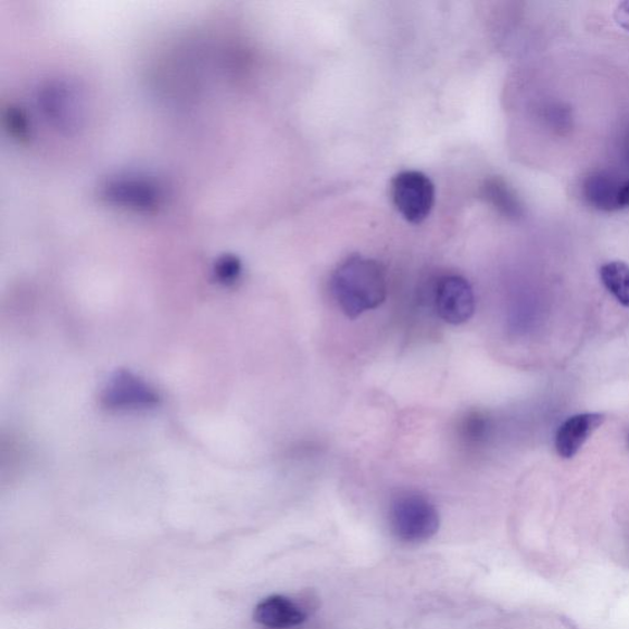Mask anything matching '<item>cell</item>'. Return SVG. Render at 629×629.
<instances>
[{
  "label": "cell",
  "mask_w": 629,
  "mask_h": 629,
  "mask_svg": "<svg viewBox=\"0 0 629 629\" xmlns=\"http://www.w3.org/2000/svg\"><path fill=\"white\" fill-rule=\"evenodd\" d=\"M306 614L292 599L272 595L261 601L253 612V619L271 629H289L306 621Z\"/></svg>",
  "instance_id": "cell-7"
},
{
  "label": "cell",
  "mask_w": 629,
  "mask_h": 629,
  "mask_svg": "<svg viewBox=\"0 0 629 629\" xmlns=\"http://www.w3.org/2000/svg\"><path fill=\"white\" fill-rule=\"evenodd\" d=\"M391 199L403 219L411 224H420L433 211L436 186L429 176L422 172H401L392 178Z\"/></svg>",
  "instance_id": "cell-3"
},
{
  "label": "cell",
  "mask_w": 629,
  "mask_h": 629,
  "mask_svg": "<svg viewBox=\"0 0 629 629\" xmlns=\"http://www.w3.org/2000/svg\"><path fill=\"white\" fill-rule=\"evenodd\" d=\"M627 150H628V156H629V144H628V148H627ZM628 161H629V158H628Z\"/></svg>",
  "instance_id": "cell-15"
},
{
  "label": "cell",
  "mask_w": 629,
  "mask_h": 629,
  "mask_svg": "<svg viewBox=\"0 0 629 629\" xmlns=\"http://www.w3.org/2000/svg\"><path fill=\"white\" fill-rule=\"evenodd\" d=\"M389 520L393 534L406 543L430 540L440 525L437 506L418 493L398 495L390 505Z\"/></svg>",
  "instance_id": "cell-2"
},
{
  "label": "cell",
  "mask_w": 629,
  "mask_h": 629,
  "mask_svg": "<svg viewBox=\"0 0 629 629\" xmlns=\"http://www.w3.org/2000/svg\"><path fill=\"white\" fill-rule=\"evenodd\" d=\"M156 392L129 372H118L102 393V403L110 410H147L158 405Z\"/></svg>",
  "instance_id": "cell-5"
},
{
  "label": "cell",
  "mask_w": 629,
  "mask_h": 629,
  "mask_svg": "<svg viewBox=\"0 0 629 629\" xmlns=\"http://www.w3.org/2000/svg\"><path fill=\"white\" fill-rule=\"evenodd\" d=\"M241 266L238 260L225 259L218 265L217 274L224 284H234L239 278Z\"/></svg>",
  "instance_id": "cell-12"
},
{
  "label": "cell",
  "mask_w": 629,
  "mask_h": 629,
  "mask_svg": "<svg viewBox=\"0 0 629 629\" xmlns=\"http://www.w3.org/2000/svg\"><path fill=\"white\" fill-rule=\"evenodd\" d=\"M618 206L619 210L628 209L629 206V180L624 181L621 185V190H619L618 196Z\"/></svg>",
  "instance_id": "cell-14"
},
{
  "label": "cell",
  "mask_w": 629,
  "mask_h": 629,
  "mask_svg": "<svg viewBox=\"0 0 629 629\" xmlns=\"http://www.w3.org/2000/svg\"><path fill=\"white\" fill-rule=\"evenodd\" d=\"M331 289L337 305L347 316L355 318L385 302L388 295L387 272L378 261L354 255L337 266Z\"/></svg>",
  "instance_id": "cell-1"
},
{
  "label": "cell",
  "mask_w": 629,
  "mask_h": 629,
  "mask_svg": "<svg viewBox=\"0 0 629 629\" xmlns=\"http://www.w3.org/2000/svg\"><path fill=\"white\" fill-rule=\"evenodd\" d=\"M622 183L612 173L590 174L583 185L586 200L600 211L619 210L618 196Z\"/></svg>",
  "instance_id": "cell-8"
},
{
  "label": "cell",
  "mask_w": 629,
  "mask_h": 629,
  "mask_svg": "<svg viewBox=\"0 0 629 629\" xmlns=\"http://www.w3.org/2000/svg\"><path fill=\"white\" fill-rule=\"evenodd\" d=\"M436 310L450 325H462L475 313V294L469 281L457 275L440 278L436 287Z\"/></svg>",
  "instance_id": "cell-4"
},
{
  "label": "cell",
  "mask_w": 629,
  "mask_h": 629,
  "mask_svg": "<svg viewBox=\"0 0 629 629\" xmlns=\"http://www.w3.org/2000/svg\"><path fill=\"white\" fill-rule=\"evenodd\" d=\"M600 278L617 302L629 307V265L624 261L607 262L600 268Z\"/></svg>",
  "instance_id": "cell-9"
},
{
  "label": "cell",
  "mask_w": 629,
  "mask_h": 629,
  "mask_svg": "<svg viewBox=\"0 0 629 629\" xmlns=\"http://www.w3.org/2000/svg\"><path fill=\"white\" fill-rule=\"evenodd\" d=\"M487 194L488 199H490L498 209H502L510 213H513L516 210L514 197L502 181L494 180L488 183Z\"/></svg>",
  "instance_id": "cell-10"
},
{
  "label": "cell",
  "mask_w": 629,
  "mask_h": 629,
  "mask_svg": "<svg viewBox=\"0 0 629 629\" xmlns=\"http://www.w3.org/2000/svg\"><path fill=\"white\" fill-rule=\"evenodd\" d=\"M614 18L619 27L629 33V0L617 4Z\"/></svg>",
  "instance_id": "cell-13"
},
{
  "label": "cell",
  "mask_w": 629,
  "mask_h": 629,
  "mask_svg": "<svg viewBox=\"0 0 629 629\" xmlns=\"http://www.w3.org/2000/svg\"><path fill=\"white\" fill-rule=\"evenodd\" d=\"M488 422L483 416L474 413L467 416L463 424V433L469 443H478L487 435Z\"/></svg>",
  "instance_id": "cell-11"
},
{
  "label": "cell",
  "mask_w": 629,
  "mask_h": 629,
  "mask_svg": "<svg viewBox=\"0 0 629 629\" xmlns=\"http://www.w3.org/2000/svg\"><path fill=\"white\" fill-rule=\"evenodd\" d=\"M603 413H580L563 422L556 435L555 446L562 458L575 457L586 441L604 425Z\"/></svg>",
  "instance_id": "cell-6"
}]
</instances>
